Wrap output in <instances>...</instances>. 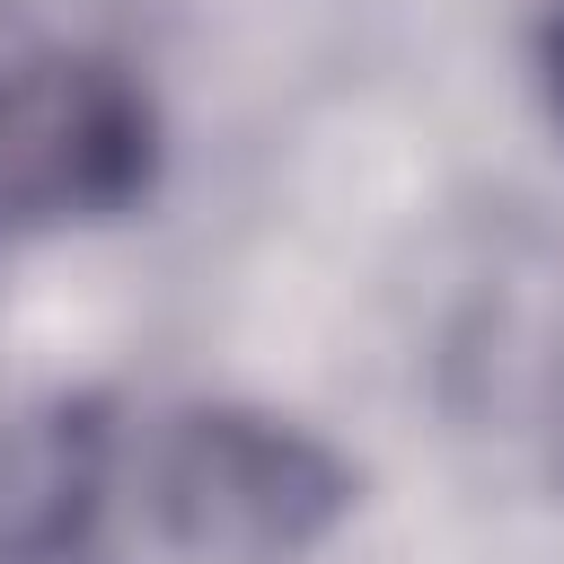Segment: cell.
<instances>
[{
  "mask_svg": "<svg viewBox=\"0 0 564 564\" xmlns=\"http://www.w3.org/2000/svg\"><path fill=\"white\" fill-rule=\"evenodd\" d=\"M106 502V432L88 405H53L0 441V564L88 555Z\"/></svg>",
  "mask_w": 564,
  "mask_h": 564,
  "instance_id": "cell-3",
  "label": "cell"
},
{
  "mask_svg": "<svg viewBox=\"0 0 564 564\" xmlns=\"http://www.w3.org/2000/svg\"><path fill=\"white\" fill-rule=\"evenodd\" d=\"M150 502H159V529L203 564H291L335 529V511L352 502V476L300 423L220 405V414H185L159 441Z\"/></svg>",
  "mask_w": 564,
  "mask_h": 564,
  "instance_id": "cell-2",
  "label": "cell"
},
{
  "mask_svg": "<svg viewBox=\"0 0 564 564\" xmlns=\"http://www.w3.org/2000/svg\"><path fill=\"white\" fill-rule=\"evenodd\" d=\"M159 176L150 88L79 44L0 62V229L115 220Z\"/></svg>",
  "mask_w": 564,
  "mask_h": 564,
  "instance_id": "cell-1",
  "label": "cell"
}]
</instances>
